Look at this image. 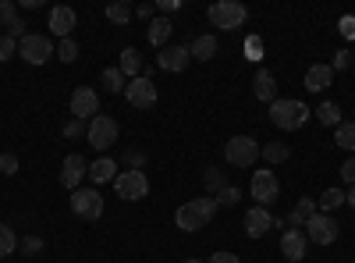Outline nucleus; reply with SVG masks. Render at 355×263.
Here are the masks:
<instances>
[{"instance_id":"f257e3e1","label":"nucleus","mask_w":355,"mask_h":263,"mask_svg":"<svg viewBox=\"0 0 355 263\" xmlns=\"http://www.w3.org/2000/svg\"><path fill=\"white\" fill-rule=\"evenodd\" d=\"M217 199L214 196H202V199H189V203H182V207L174 210V224L182 228V231H199V228H206L214 217H217Z\"/></svg>"},{"instance_id":"f03ea898","label":"nucleus","mask_w":355,"mask_h":263,"mask_svg":"<svg viewBox=\"0 0 355 263\" xmlns=\"http://www.w3.org/2000/svg\"><path fill=\"white\" fill-rule=\"evenodd\" d=\"M313 118V110L302 103V100H291V96H277L274 103H270V121L281 128V132H299L306 121Z\"/></svg>"},{"instance_id":"7ed1b4c3","label":"nucleus","mask_w":355,"mask_h":263,"mask_svg":"<svg viewBox=\"0 0 355 263\" xmlns=\"http://www.w3.org/2000/svg\"><path fill=\"white\" fill-rule=\"evenodd\" d=\"M206 18H210L214 28H224V33H234V28H242L249 11L245 4H239V0H217V4L206 8Z\"/></svg>"},{"instance_id":"20e7f679","label":"nucleus","mask_w":355,"mask_h":263,"mask_svg":"<svg viewBox=\"0 0 355 263\" xmlns=\"http://www.w3.org/2000/svg\"><path fill=\"white\" fill-rule=\"evenodd\" d=\"M224 160L231 167H252L259 160V142L252 135H231L224 146Z\"/></svg>"},{"instance_id":"39448f33","label":"nucleus","mask_w":355,"mask_h":263,"mask_svg":"<svg viewBox=\"0 0 355 263\" xmlns=\"http://www.w3.org/2000/svg\"><path fill=\"white\" fill-rule=\"evenodd\" d=\"M114 192L121 196L125 203H139L150 196V174L146 171H121L114 178Z\"/></svg>"},{"instance_id":"423d86ee","label":"nucleus","mask_w":355,"mask_h":263,"mask_svg":"<svg viewBox=\"0 0 355 263\" xmlns=\"http://www.w3.org/2000/svg\"><path fill=\"white\" fill-rule=\"evenodd\" d=\"M18 53H21V61H28V65H46L50 57L57 53V46H53V40H50V36L25 33V36L18 40Z\"/></svg>"},{"instance_id":"0eeeda50","label":"nucleus","mask_w":355,"mask_h":263,"mask_svg":"<svg viewBox=\"0 0 355 263\" xmlns=\"http://www.w3.org/2000/svg\"><path fill=\"white\" fill-rule=\"evenodd\" d=\"M338 235H341V224L331 217V214H313L309 221H306V239L313 242V246H331V242H338Z\"/></svg>"},{"instance_id":"6e6552de","label":"nucleus","mask_w":355,"mask_h":263,"mask_svg":"<svg viewBox=\"0 0 355 263\" xmlns=\"http://www.w3.org/2000/svg\"><path fill=\"white\" fill-rule=\"evenodd\" d=\"M85 139L93 142V150L107 153L110 146L117 142V121L110 118V114H96V118L89 121V128H85Z\"/></svg>"},{"instance_id":"1a4fd4ad","label":"nucleus","mask_w":355,"mask_h":263,"mask_svg":"<svg viewBox=\"0 0 355 263\" xmlns=\"http://www.w3.org/2000/svg\"><path fill=\"white\" fill-rule=\"evenodd\" d=\"M249 192H252V199H256V207H270V203L277 199V192H281V182H277V174L274 171H252V182H249Z\"/></svg>"},{"instance_id":"9d476101","label":"nucleus","mask_w":355,"mask_h":263,"mask_svg":"<svg viewBox=\"0 0 355 263\" xmlns=\"http://www.w3.org/2000/svg\"><path fill=\"white\" fill-rule=\"evenodd\" d=\"M71 210L82 221H100L103 217V196L96 189H75L71 192Z\"/></svg>"},{"instance_id":"9b49d317","label":"nucleus","mask_w":355,"mask_h":263,"mask_svg":"<svg viewBox=\"0 0 355 263\" xmlns=\"http://www.w3.org/2000/svg\"><path fill=\"white\" fill-rule=\"evenodd\" d=\"M71 118L78 121H93L96 114H100V93L93 90V85H78V90L71 93Z\"/></svg>"},{"instance_id":"f8f14e48","label":"nucleus","mask_w":355,"mask_h":263,"mask_svg":"<svg viewBox=\"0 0 355 263\" xmlns=\"http://www.w3.org/2000/svg\"><path fill=\"white\" fill-rule=\"evenodd\" d=\"M125 100H128L132 107H139V110L157 107V85H153V78H150V75L132 78V82H128V90H125Z\"/></svg>"},{"instance_id":"ddd939ff","label":"nucleus","mask_w":355,"mask_h":263,"mask_svg":"<svg viewBox=\"0 0 355 263\" xmlns=\"http://www.w3.org/2000/svg\"><path fill=\"white\" fill-rule=\"evenodd\" d=\"M85 178H89V164H85V157H82V153H68L64 164H61V185H64L68 192H75V189H82Z\"/></svg>"},{"instance_id":"4468645a","label":"nucleus","mask_w":355,"mask_h":263,"mask_svg":"<svg viewBox=\"0 0 355 263\" xmlns=\"http://www.w3.org/2000/svg\"><path fill=\"white\" fill-rule=\"evenodd\" d=\"M189 61H192V53H189V46H164L160 53H157V65H160V71H171V75H178V71H185L189 68Z\"/></svg>"},{"instance_id":"2eb2a0df","label":"nucleus","mask_w":355,"mask_h":263,"mask_svg":"<svg viewBox=\"0 0 355 263\" xmlns=\"http://www.w3.org/2000/svg\"><path fill=\"white\" fill-rule=\"evenodd\" d=\"M306 249H309L306 231H295V228H284V231H281V253H284V260L299 263V260L306 256Z\"/></svg>"},{"instance_id":"dca6fc26","label":"nucleus","mask_w":355,"mask_h":263,"mask_svg":"<svg viewBox=\"0 0 355 263\" xmlns=\"http://www.w3.org/2000/svg\"><path fill=\"white\" fill-rule=\"evenodd\" d=\"M75 25H78V15H75V8L57 4V8L50 11V33H53L57 40H68Z\"/></svg>"},{"instance_id":"f3484780","label":"nucleus","mask_w":355,"mask_h":263,"mask_svg":"<svg viewBox=\"0 0 355 263\" xmlns=\"http://www.w3.org/2000/svg\"><path fill=\"white\" fill-rule=\"evenodd\" d=\"M270 228H274V214L266 210V207H252V210L245 214V235H249V239H263Z\"/></svg>"},{"instance_id":"a211bd4d","label":"nucleus","mask_w":355,"mask_h":263,"mask_svg":"<svg viewBox=\"0 0 355 263\" xmlns=\"http://www.w3.org/2000/svg\"><path fill=\"white\" fill-rule=\"evenodd\" d=\"M302 85H306L309 93H323V90H331V85H334V71H331V65H313V68L306 71Z\"/></svg>"},{"instance_id":"6ab92c4d","label":"nucleus","mask_w":355,"mask_h":263,"mask_svg":"<svg viewBox=\"0 0 355 263\" xmlns=\"http://www.w3.org/2000/svg\"><path fill=\"white\" fill-rule=\"evenodd\" d=\"M89 178H93V185H114V178H117V160L114 157H100V160H93L89 164Z\"/></svg>"},{"instance_id":"aec40b11","label":"nucleus","mask_w":355,"mask_h":263,"mask_svg":"<svg viewBox=\"0 0 355 263\" xmlns=\"http://www.w3.org/2000/svg\"><path fill=\"white\" fill-rule=\"evenodd\" d=\"M252 93H256V100H263V103H274V100H277V82H274V75L266 71V68L256 71V78H252Z\"/></svg>"},{"instance_id":"412c9836","label":"nucleus","mask_w":355,"mask_h":263,"mask_svg":"<svg viewBox=\"0 0 355 263\" xmlns=\"http://www.w3.org/2000/svg\"><path fill=\"white\" fill-rule=\"evenodd\" d=\"M189 53H192V61H214L217 57V36H210V33H202V36H196L192 43H189Z\"/></svg>"},{"instance_id":"4be33fe9","label":"nucleus","mask_w":355,"mask_h":263,"mask_svg":"<svg viewBox=\"0 0 355 263\" xmlns=\"http://www.w3.org/2000/svg\"><path fill=\"white\" fill-rule=\"evenodd\" d=\"M316 214V199L313 196H302L299 203H295V210L288 214V228H295V231H302L306 228V221Z\"/></svg>"},{"instance_id":"5701e85b","label":"nucleus","mask_w":355,"mask_h":263,"mask_svg":"<svg viewBox=\"0 0 355 263\" xmlns=\"http://www.w3.org/2000/svg\"><path fill=\"white\" fill-rule=\"evenodd\" d=\"M171 33H174V25H171L167 18H153V22H150V28H146V36H150V46H157V50H164V46H167Z\"/></svg>"},{"instance_id":"b1692460","label":"nucleus","mask_w":355,"mask_h":263,"mask_svg":"<svg viewBox=\"0 0 355 263\" xmlns=\"http://www.w3.org/2000/svg\"><path fill=\"white\" fill-rule=\"evenodd\" d=\"M125 71V78L132 82V78H142V53L135 50V46H125L121 50V65H117Z\"/></svg>"},{"instance_id":"393cba45","label":"nucleus","mask_w":355,"mask_h":263,"mask_svg":"<svg viewBox=\"0 0 355 263\" xmlns=\"http://www.w3.org/2000/svg\"><path fill=\"white\" fill-rule=\"evenodd\" d=\"M100 85H103L107 93H125V90H128V78H125V71L117 68V65H110V68H103Z\"/></svg>"},{"instance_id":"a878e982","label":"nucleus","mask_w":355,"mask_h":263,"mask_svg":"<svg viewBox=\"0 0 355 263\" xmlns=\"http://www.w3.org/2000/svg\"><path fill=\"white\" fill-rule=\"evenodd\" d=\"M313 114L320 118V125H327V128H338V125L345 121V118H341V107H338L334 100H323V103H320Z\"/></svg>"},{"instance_id":"bb28decb","label":"nucleus","mask_w":355,"mask_h":263,"mask_svg":"<svg viewBox=\"0 0 355 263\" xmlns=\"http://www.w3.org/2000/svg\"><path fill=\"white\" fill-rule=\"evenodd\" d=\"M345 199H348L345 189H327V192L316 199V210H320V214H334L338 207H345Z\"/></svg>"},{"instance_id":"cd10ccee","label":"nucleus","mask_w":355,"mask_h":263,"mask_svg":"<svg viewBox=\"0 0 355 263\" xmlns=\"http://www.w3.org/2000/svg\"><path fill=\"white\" fill-rule=\"evenodd\" d=\"M202 185H206V196H217V192L227 189L231 182H227V174H224L220 167H206V171H202Z\"/></svg>"},{"instance_id":"c85d7f7f","label":"nucleus","mask_w":355,"mask_h":263,"mask_svg":"<svg viewBox=\"0 0 355 263\" xmlns=\"http://www.w3.org/2000/svg\"><path fill=\"white\" fill-rule=\"evenodd\" d=\"M259 157H263L266 164H284V160L291 157V150H288V142H263V146H259Z\"/></svg>"},{"instance_id":"c756f323","label":"nucleus","mask_w":355,"mask_h":263,"mask_svg":"<svg viewBox=\"0 0 355 263\" xmlns=\"http://www.w3.org/2000/svg\"><path fill=\"white\" fill-rule=\"evenodd\" d=\"M334 142L341 146L345 153H355V121H341L334 128Z\"/></svg>"},{"instance_id":"7c9ffc66","label":"nucleus","mask_w":355,"mask_h":263,"mask_svg":"<svg viewBox=\"0 0 355 263\" xmlns=\"http://www.w3.org/2000/svg\"><path fill=\"white\" fill-rule=\"evenodd\" d=\"M132 15H135V8H128L125 0H121V4H110V8H107V22H114V25H128Z\"/></svg>"},{"instance_id":"2f4dec72","label":"nucleus","mask_w":355,"mask_h":263,"mask_svg":"<svg viewBox=\"0 0 355 263\" xmlns=\"http://www.w3.org/2000/svg\"><path fill=\"white\" fill-rule=\"evenodd\" d=\"M18 249V235H15V228H8L4 221H0V256H11Z\"/></svg>"},{"instance_id":"473e14b6","label":"nucleus","mask_w":355,"mask_h":263,"mask_svg":"<svg viewBox=\"0 0 355 263\" xmlns=\"http://www.w3.org/2000/svg\"><path fill=\"white\" fill-rule=\"evenodd\" d=\"M57 57H61L64 65H75V61H78V43H75L71 36L61 40V43H57Z\"/></svg>"},{"instance_id":"72a5a7b5","label":"nucleus","mask_w":355,"mask_h":263,"mask_svg":"<svg viewBox=\"0 0 355 263\" xmlns=\"http://www.w3.org/2000/svg\"><path fill=\"white\" fill-rule=\"evenodd\" d=\"M214 199H217V207H239L242 192H239V185H227V189H220Z\"/></svg>"},{"instance_id":"f704fd0d","label":"nucleus","mask_w":355,"mask_h":263,"mask_svg":"<svg viewBox=\"0 0 355 263\" xmlns=\"http://www.w3.org/2000/svg\"><path fill=\"white\" fill-rule=\"evenodd\" d=\"M18 249H21L25 256H40V253H43V239H40V235H25V239H18Z\"/></svg>"},{"instance_id":"c9c22d12","label":"nucleus","mask_w":355,"mask_h":263,"mask_svg":"<svg viewBox=\"0 0 355 263\" xmlns=\"http://www.w3.org/2000/svg\"><path fill=\"white\" fill-rule=\"evenodd\" d=\"M18 53V40H11L8 33H0V65L11 61V57Z\"/></svg>"},{"instance_id":"e433bc0d","label":"nucleus","mask_w":355,"mask_h":263,"mask_svg":"<svg viewBox=\"0 0 355 263\" xmlns=\"http://www.w3.org/2000/svg\"><path fill=\"white\" fill-rule=\"evenodd\" d=\"M15 18H18V4H15V0H0V25L8 28Z\"/></svg>"},{"instance_id":"4c0bfd02","label":"nucleus","mask_w":355,"mask_h":263,"mask_svg":"<svg viewBox=\"0 0 355 263\" xmlns=\"http://www.w3.org/2000/svg\"><path fill=\"white\" fill-rule=\"evenodd\" d=\"M85 128H89V121H78V118H68L64 121V139H78V135H85Z\"/></svg>"},{"instance_id":"58836bf2","label":"nucleus","mask_w":355,"mask_h":263,"mask_svg":"<svg viewBox=\"0 0 355 263\" xmlns=\"http://www.w3.org/2000/svg\"><path fill=\"white\" fill-rule=\"evenodd\" d=\"M0 171H4L8 178H11V174H18V157L4 150V153H0Z\"/></svg>"},{"instance_id":"ea45409f","label":"nucleus","mask_w":355,"mask_h":263,"mask_svg":"<svg viewBox=\"0 0 355 263\" xmlns=\"http://www.w3.org/2000/svg\"><path fill=\"white\" fill-rule=\"evenodd\" d=\"M352 57H355V53H348V50H338V53H334V61H331V71H345V68L352 65Z\"/></svg>"},{"instance_id":"a19ab883","label":"nucleus","mask_w":355,"mask_h":263,"mask_svg":"<svg viewBox=\"0 0 355 263\" xmlns=\"http://www.w3.org/2000/svg\"><path fill=\"white\" fill-rule=\"evenodd\" d=\"M338 28H341V36H348V40H355V15H345V18L338 22Z\"/></svg>"},{"instance_id":"79ce46f5","label":"nucleus","mask_w":355,"mask_h":263,"mask_svg":"<svg viewBox=\"0 0 355 263\" xmlns=\"http://www.w3.org/2000/svg\"><path fill=\"white\" fill-rule=\"evenodd\" d=\"M210 263H242V256H239V253L220 249V253H214V256H210Z\"/></svg>"},{"instance_id":"37998d69","label":"nucleus","mask_w":355,"mask_h":263,"mask_svg":"<svg viewBox=\"0 0 355 263\" xmlns=\"http://www.w3.org/2000/svg\"><path fill=\"white\" fill-rule=\"evenodd\" d=\"M341 178H345L348 185H355V157H348V160L341 164Z\"/></svg>"},{"instance_id":"c03bdc74","label":"nucleus","mask_w":355,"mask_h":263,"mask_svg":"<svg viewBox=\"0 0 355 263\" xmlns=\"http://www.w3.org/2000/svg\"><path fill=\"white\" fill-rule=\"evenodd\" d=\"M135 15H139V18H146V22H153V15H157V4H139V8H135Z\"/></svg>"},{"instance_id":"a18cd8bd","label":"nucleus","mask_w":355,"mask_h":263,"mask_svg":"<svg viewBox=\"0 0 355 263\" xmlns=\"http://www.w3.org/2000/svg\"><path fill=\"white\" fill-rule=\"evenodd\" d=\"M125 160H128V164H132V167H128V171H142V160H146V157H142V153H139V150H128V157H125Z\"/></svg>"},{"instance_id":"49530a36","label":"nucleus","mask_w":355,"mask_h":263,"mask_svg":"<svg viewBox=\"0 0 355 263\" xmlns=\"http://www.w3.org/2000/svg\"><path fill=\"white\" fill-rule=\"evenodd\" d=\"M164 15H174V11H182V0H160V4H157Z\"/></svg>"},{"instance_id":"de8ad7c7","label":"nucleus","mask_w":355,"mask_h":263,"mask_svg":"<svg viewBox=\"0 0 355 263\" xmlns=\"http://www.w3.org/2000/svg\"><path fill=\"white\" fill-rule=\"evenodd\" d=\"M345 203H348V207H352V210H355V185H352V189H348V199H345Z\"/></svg>"},{"instance_id":"09e8293b","label":"nucleus","mask_w":355,"mask_h":263,"mask_svg":"<svg viewBox=\"0 0 355 263\" xmlns=\"http://www.w3.org/2000/svg\"><path fill=\"white\" fill-rule=\"evenodd\" d=\"M185 263H202V260H185Z\"/></svg>"}]
</instances>
